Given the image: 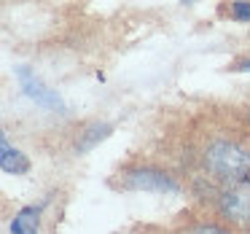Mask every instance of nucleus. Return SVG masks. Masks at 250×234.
Wrapping results in <instances>:
<instances>
[{"label": "nucleus", "mask_w": 250, "mask_h": 234, "mask_svg": "<svg viewBox=\"0 0 250 234\" xmlns=\"http://www.w3.org/2000/svg\"><path fill=\"white\" fill-rule=\"evenodd\" d=\"M41 213H43V207H35V205H27L22 207V210L14 213L11 218V234H38L41 232Z\"/></svg>", "instance_id": "7"}, {"label": "nucleus", "mask_w": 250, "mask_h": 234, "mask_svg": "<svg viewBox=\"0 0 250 234\" xmlns=\"http://www.w3.org/2000/svg\"><path fill=\"white\" fill-rule=\"evenodd\" d=\"M0 167H3L6 175H27L30 172V159L17 146H11V140L6 135L0 137Z\"/></svg>", "instance_id": "6"}, {"label": "nucleus", "mask_w": 250, "mask_h": 234, "mask_svg": "<svg viewBox=\"0 0 250 234\" xmlns=\"http://www.w3.org/2000/svg\"><path fill=\"white\" fill-rule=\"evenodd\" d=\"M14 76H17L19 89L24 92V97H30L35 105H41L43 110H51V113H65V110H67L62 94L57 92V89H51L49 84H46L43 78L33 70V67L17 65V67H14Z\"/></svg>", "instance_id": "2"}, {"label": "nucleus", "mask_w": 250, "mask_h": 234, "mask_svg": "<svg viewBox=\"0 0 250 234\" xmlns=\"http://www.w3.org/2000/svg\"><path fill=\"white\" fill-rule=\"evenodd\" d=\"M221 213L237 226L250 229V183H234L221 194Z\"/></svg>", "instance_id": "4"}, {"label": "nucleus", "mask_w": 250, "mask_h": 234, "mask_svg": "<svg viewBox=\"0 0 250 234\" xmlns=\"http://www.w3.org/2000/svg\"><path fill=\"white\" fill-rule=\"evenodd\" d=\"M110 132H113V124H110V121H92V124H86L81 132H78L76 143H73V151L76 153L94 151L105 137H110Z\"/></svg>", "instance_id": "5"}, {"label": "nucleus", "mask_w": 250, "mask_h": 234, "mask_svg": "<svg viewBox=\"0 0 250 234\" xmlns=\"http://www.w3.org/2000/svg\"><path fill=\"white\" fill-rule=\"evenodd\" d=\"M178 234H229V232L221 226H215V223H196V226H188Z\"/></svg>", "instance_id": "8"}, {"label": "nucleus", "mask_w": 250, "mask_h": 234, "mask_svg": "<svg viewBox=\"0 0 250 234\" xmlns=\"http://www.w3.org/2000/svg\"><path fill=\"white\" fill-rule=\"evenodd\" d=\"M121 186L129 191H148V194H178L180 183L169 172L159 167H132L121 175Z\"/></svg>", "instance_id": "3"}, {"label": "nucleus", "mask_w": 250, "mask_h": 234, "mask_svg": "<svg viewBox=\"0 0 250 234\" xmlns=\"http://www.w3.org/2000/svg\"><path fill=\"white\" fill-rule=\"evenodd\" d=\"M231 14H234V19H242V22H248V19H250V3H242V0H239V3H234V6H231Z\"/></svg>", "instance_id": "9"}, {"label": "nucleus", "mask_w": 250, "mask_h": 234, "mask_svg": "<svg viewBox=\"0 0 250 234\" xmlns=\"http://www.w3.org/2000/svg\"><path fill=\"white\" fill-rule=\"evenodd\" d=\"M205 167L231 186L245 183V178L250 175V151L231 140H215L205 151Z\"/></svg>", "instance_id": "1"}, {"label": "nucleus", "mask_w": 250, "mask_h": 234, "mask_svg": "<svg viewBox=\"0 0 250 234\" xmlns=\"http://www.w3.org/2000/svg\"><path fill=\"white\" fill-rule=\"evenodd\" d=\"M234 70H248V73H250V60H242V62H237V65H234Z\"/></svg>", "instance_id": "10"}]
</instances>
